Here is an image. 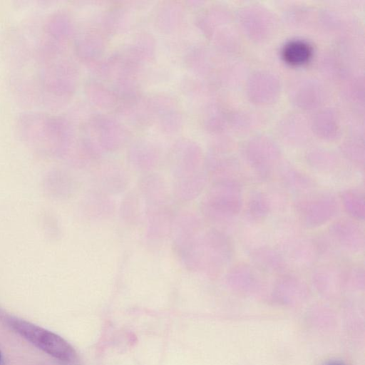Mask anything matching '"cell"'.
<instances>
[{
  "label": "cell",
  "mask_w": 365,
  "mask_h": 365,
  "mask_svg": "<svg viewBox=\"0 0 365 365\" xmlns=\"http://www.w3.org/2000/svg\"><path fill=\"white\" fill-rule=\"evenodd\" d=\"M245 202L243 181L219 179L211 187L202 204L204 214L211 221L228 224L242 212Z\"/></svg>",
  "instance_id": "cell-1"
},
{
  "label": "cell",
  "mask_w": 365,
  "mask_h": 365,
  "mask_svg": "<svg viewBox=\"0 0 365 365\" xmlns=\"http://www.w3.org/2000/svg\"><path fill=\"white\" fill-rule=\"evenodd\" d=\"M340 208L339 197L327 190L299 195L293 202L299 224L307 230H316L331 223L338 216Z\"/></svg>",
  "instance_id": "cell-2"
},
{
  "label": "cell",
  "mask_w": 365,
  "mask_h": 365,
  "mask_svg": "<svg viewBox=\"0 0 365 365\" xmlns=\"http://www.w3.org/2000/svg\"><path fill=\"white\" fill-rule=\"evenodd\" d=\"M10 325L21 336L53 358L65 362L76 359L74 349L59 335L24 319H12Z\"/></svg>",
  "instance_id": "cell-3"
},
{
  "label": "cell",
  "mask_w": 365,
  "mask_h": 365,
  "mask_svg": "<svg viewBox=\"0 0 365 365\" xmlns=\"http://www.w3.org/2000/svg\"><path fill=\"white\" fill-rule=\"evenodd\" d=\"M200 262L208 274L225 272L232 264L235 246L232 238L224 231L213 229L208 231L199 247Z\"/></svg>",
  "instance_id": "cell-4"
},
{
  "label": "cell",
  "mask_w": 365,
  "mask_h": 365,
  "mask_svg": "<svg viewBox=\"0 0 365 365\" xmlns=\"http://www.w3.org/2000/svg\"><path fill=\"white\" fill-rule=\"evenodd\" d=\"M327 233L344 255H359L364 251V229L358 221L336 218L329 223Z\"/></svg>",
  "instance_id": "cell-5"
},
{
  "label": "cell",
  "mask_w": 365,
  "mask_h": 365,
  "mask_svg": "<svg viewBox=\"0 0 365 365\" xmlns=\"http://www.w3.org/2000/svg\"><path fill=\"white\" fill-rule=\"evenodd\" d=\"M245 157L252 178L259 182L269 181L280 165V152L270 143L250 144L245 150Z\"/></svg>",
  "instance_id": "cell-6"
},
{
  "label": "cell",
  "mask_w": 365,
  "mask_h": 365,
  "mask_svg": "<svg viewBox=\"0 0 365 365\" xmlns=\"http://www.w3.org/2000/svg\"><path fill=\"white\" fill-rule=\"evenodd\" d=\"M277 248L289 267L292 265L301 269L313 268L319 259L312 237L289 235L279 242Z\"/></svg>",
  "instance_id": "cell-7"
},
{
  "label": "cell",
  "mask_w": 365,
  "mask_h": 365,
  "mask_svg": "<svg viewBox=\"0 0 365 365\" xmlns=\"http://www.w3.org/2000/svg\"><path fill=\"white\" fill-rule=\"evenodd\" d=\"M277 204L273 194L258 188L252 189L245 198L242 213L248 223L259 225L269 219Z\"/></svg>",
  "instance_id": "cell-8"
},
{
  "label": "cell",
  "mask_w": 365,
  "mask_h": 365,
  "mask_svg": "<svg viewBox=\"0 0 365 365\" xmlns=\"http://www.w3.org/2000/svg\"><path fill=\"white\" fill-rule=\"evenodd\" d=\"M250 264L264 274H282L287 272L289 265L277 247L260 245L248 252Z\"/></svg>",
  "instance_id": "cell-9"
},
{
  "label": "cell",
  "mask_w": 365,
  "mask_h": 365,
  "mask_svg": "<svg viewBox=\"0 0 365 365\" xmlns=\"http://www.w3.org/2000/svg\"><path fill=\"white\" fill-rule=\"evenodd\" d=\"M274 178L285 191L298 196L314 191L317 187L313 177L291 165H279Z\"/></svg>",
  "instance_id": "cell-10"
},
{
  "label": "cell",
  "mask_w": 365,
  "mask_h": 365,
  "mask_svg": "<svg viewBox=\"0 0 365 365\" xmlns=\"http://www.w3.org/2000/svg\"><path fill=\"white\" fill-rule=\"evenodd\" d=\"M225 279L232 287L250 290L256 288L261 283L262 274L252 264L247 262H237L231 264L225 272Z\"/></svg>",
  "instance_id": "cell-11"
},
{
  "label": "cell",
  "mask_w": 365,
  "mask_h": 365,
  "mask_svg": "<svg viewBox=\"0 0 365 365\" xmlns=\"http://www.w3.org/2000/svg\"><path fill=\"white\" fill-rule=\"evenodd\" d=\"M339 197L340 207L349 218L359 222L365 219V195L364 189L352 187L341 191Z\"/></svg>",
  "instance_id": "cell-12"
},
{
  "label": "cell",
  "mask_w": 365,
  "mask_h": 365,
  "mask_svg": "<svg viewBox=\"0 0 365 365\" xmlns=\"http://www.w3.org/2000/svg\"><path fill=\"white\" fill-rule=\"evenodd\" d=\"M309 167L322 173H332L339 167L337 158L331 153L324 150H313L307 155Z\"/></svg>",
  "instance_id": "cell-13"
},
{
  "label": "cell",
  "mask_w": 365,
  "mask_h": 365,
  "mask_svg": "<svg viewBox=\"0 0 365 365\" xmlns=\"http://www.w3.org/2000/svg\"><path fill=\"white\" fill-rule=\"evenodd\" d=\"M310 55V46L302 41H291L283 49L285 61L291 64H302L309 59Z\"/></svg>",
  "instance_id": "cell-14"
},
{
  "label": "cell",
  "mask_w": 365,
  "mask_h": 365,
  "mask_svg": "<svg viewBox=\"0 0 365 365\" xmlns=\"http://www.w3.org/2000/svg\"><path fill=\"white\" fill-rule=\"evenodd\" d=\"M325 365H344L343 364L339 362V361H330Z\"/></svg>",
  "instance_id": "cell-15"
},
{
  "label": "cell",
  "mask_w": 365,
  "mask_h": 365,
  "mask_svg": "<svg viewBox=\"0 0 365 365\" xmlns=\"http://www.w3.org/2000/svg\"><path fill=\"white\" fill-rule=\"evenodd\" d=\"M1 351H0V364H1Z\"/></svg>",
  "instance_id": "cell-16"
}]
</instances>
